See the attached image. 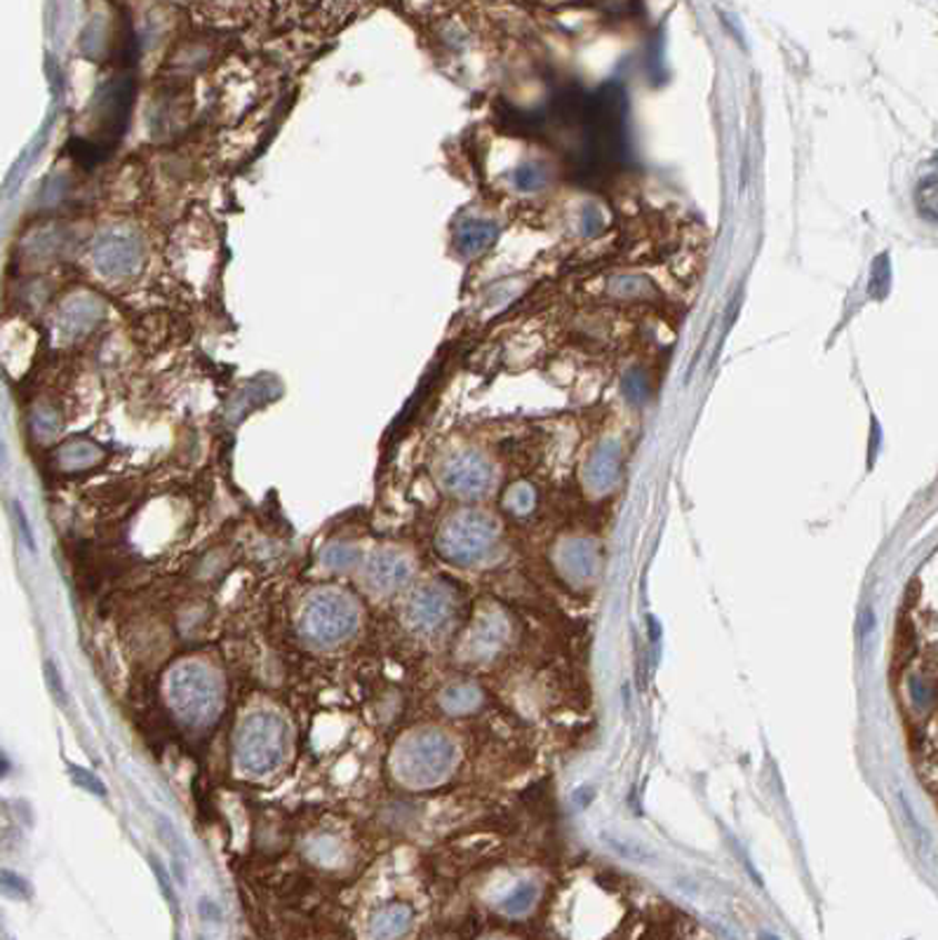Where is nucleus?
Masks as SVG:
<instances>
[{"label":"nucleus","instance_id":"1","mask_svg":"<svg viewBox=\"0 0 938 940\" xmlns=\"http://www.w3.org/2000/svg\"><path fill=\"white\" fill-rule=\"evenodd\" d=\"M457 760L455 743L440 731L405 736L393 754V771L410 788H431L447 779Z\"/></svg>","mask_w":938,"mask_h":940},{"label":"nucleus","instance_id":"2","mask_svg":"<svg viewBox=\"0 0 938 940\" xmlns=\"http://www.w3.org/2000/svg\"><path fill=\"white\" fill-rule=\"evenodd\" d=\"M288 724L276 712L259 710L245 720L236 733V762L242 773L269 776L288 754Z\"/></svg>","mask_w":938,"mask_h":940},{"label":"nucleus","instance_id":"3","mask_svg":"<svg viewBox=\"0 0 938 940\" xmlns=\"http://www.w3.org/2000/svg\"><path fill=\"white\" fill-rule=\"evenodd\" d=\"M168 701L187 724H212L221 710V687L214 672L198 661L179 663L168 676Z\"/></svg>","mask_w":938,"mask_h":940},{"label":"nucleus","instance_id":"4","mask_svg":"<svg viewBox=\"0 0 938 940\" xmlns=\"http://www.w3.org/2000/svg\"><path fill=\"white\" fill-rule=\"evenodd\" d=\"M358 607L337 588H320L306 598L299 617L301 636L320 647L349 640L358 628Z\"/></svg>","mask_w":938,"mask_h":940},{"label":"nucleus","instance_id":"5","mask_svg":"<svg viewBox=\"0 0 938 940\" xmlns=\"http://www.w3.org/2000/svg\"><path fill=\"white\" fill-rule=\"evenodd\" d=\"M495 541H497L495 520L482 513H473V510H466V513H459L452 520H447V524L440 531L438 546L447 560H452L457 564H476L487 558Z\"/></svg>","mask_w":938,"mask_h":940},{"label":"nucleus","instance_id":"6","mask_svg":"<svg viewBox=\"0 0 938 940\" xmlns=\"http://www.w3.org/2000/svg\"><path fill=\"white\" fill-rule=\"evenodd\" d=\"M144 254L141 238L130 229H109L94 240L92 259L97 269L109 278H122L137 271V266Z\"/></svg>","mask_w":938,"mask_h":940},{"label":"nucleus","instance_id":"7","mask_svg":"<svg viewBox=\"0 0 938 940\" xmlns=\"http://www.w3.org/2000/svg\"><path fill=\"white\" fill-rule=\"evenodd\" d=\"M442 484L457 497H482L492 487V468L473 452H461L442 466Z\"/></svg>","mask_w":938,"mask_h":940},{"label":"nucleus","instance_id":"8","mask_svg":"<svg viewBox=\"0 0 938 940\" xmlns=\"http://www.w3.org/2000/svg\"><path fill=\"white\" fill-rule=\"evenodd\" d=\"M452 617L450 592L438 586H423L407 602V621L419 632H438Z\"/></svg>","mask_w":938,"mask_h":940},{"label":"nucleus","instance_id":"9","mask_svg":"<svg viewBox=\"0 0 938 940\" xmlns=\"http://www.w3.org/2000/svg\"><path fill=\"white\" fill-rule=\"evenodd\" d=\"M365 577L377 590L391 592L410 581L412 564L402 553H396V550H377V553H372L370 560H367Z\"/></svg>","mask_w":938,"mask_h":940},{"label":"nucleus","instance_id":"10","mask_svg":"<svg viewBox=\"0 0 938 940\" xmlns=\"http://www.w3.org/2000/svg\"><path fill=\"white\" fill-rule=\"evenodd\" d=\"M410 910L405 906H391L372 914L370 919V938L372 940H398L407 929H410Z\"/></svg>","mask_w":938,"mask_h":940},{"label":"nucleus","instance_id":"11","mask_svg":"<svg viewBox=\"0 0 938 940\" xmlns=\"http://www.w3.org/2000/svg\"><path fill=\"white\" fill-rule=\"evenodd\" d=\"M99 316L101 306L94 299H73L64 311V322L71 332H86L99 320Z\"/></svg>","mask_w":938,"mask_h":940},{"label":"nucleus","instance_id":"12","mask_svg":"<svg viewBox=\"0 0 938 940\" xmlns=\"http://www.w3.org/2000/svg\"><path fill=\"white\" fill-rule=\"evenodd\" d=\"M480 703V691L473 684H455L442 693V706L447 712H468Z\"/></svg>","mask_w":938,"mask_h":940},{"label":"nucleus","instance_id":"13","mask_svg":"<svg viewBox=\"0 0 938 940\" xmlns=\"http://www.w3.org/2000/svg\"><path fill=\"white\" fill-rule=\"evenodd\" d=\"M492 238H495V229L489 227V223H480V221H476V223H468V227H463V229H461V236H459V248H461V252H466V254H476V252L485 250L487 244L492 242Z\"/></svg>","mask_w":938,"mask_h":940},{"label":"nucleus","instance_id":"14","mask_svg":"<svg viewBox=\"0 0 938 940\" xmlns=\"http://www.w3.org/2000/svg\"><path fill=\"white\" fill-rule=\"evenodd\" d=\"M590 478H593V484L598 489L609 487L611 482H615V478H617V459H615V454H607V452L598 454V459L593 461V466H590Z\"/></svg>","mask_w":938,"mask_h":940},{"label":"nucleus","instance_id":"15","mask_svg":"<svg viewBox=\"0 0 938 940\" xmlns=\"http://www.w3.org/2000/svg\"><path fill=\"white\" fill-rule=\"evenodd\" d=\"M358 560V553L353 548H343V546H335L330 548L328 553H325V564L332 567V569H349L353 567Z\"/></svg>","mask_w":938,"mask_h":940},{"label":"nucleus","instance_id":"16","mask_svg":"<svg viewBox=\"0 0 938 940\" xmlns=\"http://www.w3.org/2000/svg\"><path fill=\"white\" fill-rule=\"evenodd\" d=\"M71 771L76 773L73 779L83 786L86 790H90V792H94L97 797H107V786L99 781V776H94L92 771H88V769H80V767H71Z\"/></svg>","mask_w":938,"mask_h":940},{"label":"nucleus","instance_id":"17","mask_svg":"<svg viewBox=\"0 0 938 940\" xmlns=\"http://www.w3.org/2000/svg\"><path fill=\"white\" fill-rule=\"evenodd\" d=\"M532 501H535V497H532V492H529V487L520 484V487L513 489L511 497L506 499V506H511L513 510H518V513H525V510H529V506H532Z\"/></svg>","mask_w":938,"mask_h":940},{"label":"nucleus","instance_id":"18","mask_svg":"<svg viewBox=\"0 0 938 940\" xmlns=\"http://www.w3.org/2000/svg\"><path fill=\"white\" fill-rule=\"evenodd\" d=\"M48 676H52V687H54V691H57V697H59V699H64V687H61V678H59L57 668L52 666V661H48Z\"/></svg>","mask_w":938,"mask_h":940}]
</instances>
